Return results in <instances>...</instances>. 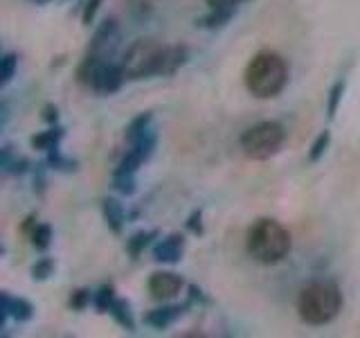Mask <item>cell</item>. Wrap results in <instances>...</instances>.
Segmentation results:
<instances>
[{
	"label": "cell",
	"instance_id": "6da1fadb",
	"mask_svg": "<svg viewBox=\"0 0 360 338\" xmlns=\"http://www.w3.org/2000/svg\"><path fill=\"white\" fill-rule=\"evenodd\" d=\"M288 84V63L277 52H259L245 68V88L259 99H273Z\"/></svg>",
	"mask_w": 360,
	"mask_h": 338
},
{
	"label": "cell",
	"instance_id": "7a4b0ae2",
	"mask_svg": "<svg viewBox=\"0 0 360 338\" xmlns=\"http://www.w3.org/2000/svg\"><path fill=\"white\" fill-rule=\"evenodd\" d=\"M292 248V237L286 225L275 219H259L248 232V253L259 264L273 266L284 262Z\"/></svg>",
	"mask_w": 360,
	"mask_h": 338
},
{
	"label": "cell",
	"instance_id": "3957f363",
	"mask_svg": "<svg viewBox=\"0 0 360 338\" xmlns=\"http://www.w3.org/2000/svg\"><path fill=\"white\" fill-rule=\"evenodd\" d=\"M342 309V293L331 282H313L304 287L297 298L300 318L307 325H326L331 323Z\"/></svg>",
	"mask_w": 360,
	"mask_h": 338
},
{
	"label": "cell",
	"instance_id": "277c9868",
	"mask_svg": "<svg viewBox=\"0 0 360 338\" xmlns=\"http://www.w3.org/2000/svg\"><path fill=\"white\" fill-rule=\"evenodd\" d=\"M165 56H167V45L153 39H138L124 52L120 63L124 68L127 79L140 82V79H149V77H162Z\"/></svg>",
	"mask_w": 360,
	"mask_h": 338
},
{
	"label": "cell",
	"instance_id": "5b68a950",
	"mask_svg": "<svg viewBox=\"0 0 360 338\" xmlns=\"http://www.w3.org/2000/svg\"><path fill=\"white\" fill-rule=\"evenodd\" d=\"M77 82L93 88L95 93L112 95V93H117V90H122L124 82H127V75H124L122 63L110 61L106 56L86 52L82 63L77 65Z\"/></svg>",
	"mask_w": 360,
	"mask_h": 338
},
{
	"label": "cell",
	"instance_id": "8992f818",
	"mask_svg": "<svg viewBox=\"0 0 360 338\" xmlns=\"http://www.w3.org/2000/svg\"><path fill=\"white\" fill-rule=\"evenodd\" d=\"M239 144L250 161H270V158L284 149L286 129L273 120L259 122L241 135Z\"/></svg>",
	"mask_w": 360,
	"mask_h": 338
},
{
	"label": "cell",
	"instance_id": "52a82bcc",
	"mask_svg": "<svg viewBox=\"0 0 360 338\" xmlns=\"http://www.w3.org/2000/svg\"><path fill=\"white\" fill-rule=\"evenodd\" d=\"M120 23L112 18V16H106L104 20L99 23V25L95 27V34L93 39H90L88 43V52L90 54H99V56H106V59H110V54L115 52L117 43H120Z\"/></svg>",
	"mask_w": 360,
	"mask_h": 338
},
{
	"label": "cell",
	"instance_id": "ba28073f",
	"mask_svg": "<svg viewBox=\"0 0 360 338\" xmlns=\"http://www.w3.org/2000/svg\"><path fill=\"white\" fill-rule=\"evenodd\" d=\"M183 287H185V280L178 273H174V270H155L149 277V282H146V289H149L151 298L160 302L174 300L178 293L183 291Z\"/></svg>",
	"mask_w": 360,
	"mask_h": 338
},
{
	"label": "cell",
	"instance_id": "9c48e42d",
	"mask_svg": "<svg viewBox=\"0 0 360 338\" xmlns=\"http://www.w3.org/2000/svg\"><path fill=\"white\" fill-rule=\"evenodd\" d=\"M191 307L189 302L185 304H165V307H158L144 313V325H149L151 330L162 332L167 327H172L174 323H178L185 315V311Z\"/></svg>",
	"mask_w": 360,
	"mask_h": 338
},
{
	"label": "cell",
	"instance_id": "30bf717a",
	"mask_svg": "<svg viewBox=\"0 0 360 338\" xmlns=\"http://www.w3.org/2000/svg\"><path fill=\"white\" fill-rule=\"evenodd\" d=\"M185 253V237L183 234H167L153 246V259L160 264H178Z\"/></svg>",
	"mask_w": 360,
	"mask_h": 338
},
{
	"label": "cell",
	"instance_id": "8fae6325",
	"mask_svg": "<svg viewBox=\"0 0 360 338\" xmlns=\"http://www.w3.org/2000/svg\"><path fill=\"white\" fill-rule=\"evenodd\" d=\"M101 217L106 221V228L112 232V234H122L124 232V225H127L129 217H127V210L124 206L112 196H106L101 201Z\"/></svg>",
	"mask_w": 360,
	"mask_h": 338
},
{
	"label": "cell",
	"instance_id": "7c38bea8",
	"mask_svg": "<svg viewBox=\"0 0 360 338\" xmlns=\"http://www.w3.org/2000/svg\"><path fill=\"white\" fill-rule=\"evenodd\" d=\"M65 138V129L61 124H50V129L39 131L37 135H32V146L37 151H52V149H59L61 140Z\"/></svg>",
	"mask_w": 360,
	"mask_h": 338
},
{
	"label": "cell",
	"instance_id": "4fadbf2b",
	"mask_svg": "<svg viewBox=\"0 0 360 338\" xmlns=\"http://www.w3.org/2000/svg\"><path fill=\"white\" fill-rule=\"evenodd\" d=\"M108 313L112 315V320H115L122 330L127 332H135V318H133V309H131V302L127 298H115L110 304Z\"/></svg>",
	"mask_w": 360,
	"mask_h": 338
},
{
	"label": "cell",
	"instance_id": "5bb4252c",
	"mask_svg": "<svg viewBox=\"0 0 360 338\" xmlns=\"http://www.w3.org/2000/svg\"><path fill=\"white\" fill-rule=\"evenodd\" d=\"M236 16V9H225V7H210V14L198 18V27L202 30H221Z\"/></svg>",
	"mask_w": 360,
	"mask_h": 338
},
{
	"label": "cell",
	"instance_id": "9a60e30c",
	"mask_svg": "<svg viewBox=\"0 0 360 338\" xmlns=\"http://www.w3.org/2000/svg\"><path fill=\"white\" fill-rule=\"evenodd\" d=\"M189 59V50L185 45H167V56H165V73L162 77L176 75Z\"/></svg>",
	"mask_w": 360,
	"mask_h": 338
},
{
	"label": "cell",
	"instance_id": "2e32d148",
	"mask_svg": "<svg viewBox=\"0 0 360 338\" xmlns=\"http://www.w3.org/2000/svg\"><path fill=\"white\" fill-rule=\"evenodd\" d=\"M34 304L27 300V298H16V296H9V302H7V313L9 318H14L18 323H27L34 318Z\"/></svg>",
	"mask_w": 360,
	"mask_h": 338
},
{
	"label": "cell",
	"instance_id": "e0dca14e",
	"mask_svg": "<svg viewBox=\"0 0 360 338\" xmlns=\"http://www.w3.org/2000/svg\"><path fill=\"white\" fill-rule=\"evenodd\" d=\"M158 234H160L158 230H140V232H135L131 239L127 242V253H129V257L138 259L146 251V248L153 244V239H155Z\"/></svg>",
	"mask_w": 360,
	"mask_h": 338
},
{
	"label": "cell",
	"instance_id": "ac0fdd59",
	"mask_svg": "<svg viewBox=\"0 0 360 338\" xmlns=\"http://www.w3.org/2000/svg\"><path fill=\"white\" fill-rule=\"evenodd\" d=\"M30 239H32V244H34V248H37V251H41V253L48 251V248L52 246V239H54L52 225L37 221V223H34V228L30 230Z\"/></svg>",
	"mask_w": 360,
	"mask_h": 338
},
{
	"label": "cell",
	"instance_id": "d6986e66",
	"mask_svg": "<svg viewBox=\"0 0 360 338\" xmlns=\"http://www.w3.org/2000/svg\"><path fill=\"white\" fill-rule=\"evenodd\" d=\"M345 90H347V79H338V82L331 86L329 90V97H326V118L333 120L340 111V101L345 97Z\"/></svg>",
	"mask_w": 360,
	"mask_h": 338
},
{
	"label": "cell",
	"instance_id": "ffe728a7",
	"mask_svg": "<svg viewBox=\"0 0 360 338\" xmlns=\"http://www.w3.org/2000/svg\"><path fill=\"white\" fill-rule=\"evenodd\" d=\"M117 298V293H115V287L112 284H101L97 291H93V307L97 309V313H108L110 309V304L112 300Z\"/></svg>",
	"mask_w": 360,
	"mask_h": 338
},
{
	"label": "cell",
	"instance_id": "44dd1931",
	"mask_svg": "<svg viewBox=\"0 0 360 338\" xmlns=\"http://www.w3.org/2000/svg\"><path fill=\"white\" fill-rule=\"evenodd\" d=\"M151 127H153V113H151V111L140 113V115H138V118H133L131 124L127 127V140L131 142V140H135V138H140V135L146 133Z\"/></svg>",
	"mask_w": 360,
	"mask_h": 338
},
{
	"label": "cell",
	"instance_id": "7402d4cb",
	"mask_svg": "<svg viewBox=\"0 0 360 338\" xmlns=\"http://www.w3.org/2000/svg\"><path fill=\"white\" fill-rule=\"evenodd\" d=\"M16 70H18V56L14 52L0 54V88L7 86L16 77Z\"/></svg>",
	"mask_w": 360,
	"mask_h": 338
},
{
	"label": "cell",
	"instance_id": "603a6c76",
	"mask_svg": "<svg viewBox=\"0 0 360 338\" xmlns=\"http://www.w3.org/2000/svg\"><path fill=\"white\" fill-rule=\"evenodd\" d=\"M45 165L56 169V172H75L77 169V163L72 158H68L65 154H61V149H52L45 156Z\"/></svg>",
	"mask_w": 360,
	"mask_h": 338
},
{
	"label": "cell",
	"instance_id": "cb8c5ba5",
	"mask_svg": "<svg viewBox=\"0 0 360 338\" xmlns=\"http://www.w3.org/2000/svg\"><path fill=\"white\" fill-rule=\"evenodd\" d=\"M56 270V262L52 257H39L37 262L32 264V280L34 282H45L54 275Z\"/></svg>",
	"mask_w": 360,
	"mask_h": 338
},
{
	"label": "cell",
	"instance_id": "d4e9b609",
	"mask_svg": "<svg viewBox=\"0 0 360 338\" xmlns=\"http://www.w3.org/2000/svg\"><path fill=\"white\" fill-rule=\"evenodd\" d=\"M329 144H331V133H329V129H324L318 135V138L313 140V144H311V149H309V163L322 161V156L326 154V149H329Z\"/></svg>",
	"mask_w": 360,
	"mask_h": 338
},
{
	"label": "cell",
	"instance_id": "484cf974",
	"mask_svg": "<svg viewBox=\"0 0 360 338\" xmlns=\"http://www.w3.org/2000/svg\"><path fill=\"white\" fill-rule=\"evenodd\" d=\"M112 187L122 196H131L138 189V180H135V174H112Z\"/></svg>",
	"mask_w": 360,
	"mask_h": 338
},
{
	"label": "cell",
	"instance_id": "4316f807",
	"mask_svg": "<svg viewBox=\"0 0 360 338\" xmlns=\"http://www.w3.org/2000/svg\"><path fill=\"white\" fill-rule=\"evenodd\" d=\"M90 302H93V291L90 289H75L70 293V300H68L72 311H84Z\"/></svg>",
	"mask_w": 360,
	"mask_h": 338
},
{
	"label": "cell",
	"instance_id": "83f0119b",
	"mask_svg": "<svg viewBox=\"0 0 360 338\" xmlns=\"http://www.w3.org/2000/svg\"><path fill=\"white\" fill-rule=\"evenodd\" d=\"M3 169L7 174H11V176H18V174H25V172H30V161L27 158H16V156H7V161L3 163Z\"/></svg>",
	"mask_w": 360,
	"mask_h": 338
},
{
	"label": "cell",
	"instance_id": "f1b7e54d",
	"mask_svg": "<svg viewBox=\"0 0 360 338\" xmlns=\"http://www.w3.org/2000/svg\"><path fill=\"white\" fill-rule=\"evenodd\" d=\"M185 228L191 232V234H196V237H202L205 234V225H202V210H194L187 217L185 221Z\"/></svg>",
	"mask_w": 360,
	"mask_h": 338
},
{
	"label": "cell",
	"instance_id": "f546056e",
	"mask_svg": "<svg viewBox=\"0 0 360 338\" xmlns=\"http://www.w3.org/2000/svg\"><path fill=\"white\" fill-rule=\"evenodd\" d=\"M129 14L138 20H144L146 16L151 14V7L146 0H129Z\"/></svg>",
	"mask_w": 360,
	"mask_h": 338
},
{
	"label": "cell",
	"instance_id": "4dcf8cb0",
	"mask_svg": "<svg viewBox=\"0 0 360 338\" xmlns=\"http://www.w3.org/2000/svg\"><path fill=\"white\" fill-rule=\"evenodd\" d=\"M101 3H104V0H86L84 14H82L84 25H93V23H95V16H97V11H99V7H101Z\"/></svg>",
	"mask_w": 360,
	"mask_h": 338
},
{
	"label": "cell",
	"instance_id": "1f68e13d",
	"mask_svg": "<svg viewBox=\"0 0 360 338\" xmlns=\"http://www.w3.org/2000/svg\"><path fill=\"white\" fill-rule=\"evenodd\" d=\"M41 118H43V122H48V124H59L61 111L56 104H45L43 111H41Z\"/></svg>",
	"mask_w": 360,
	"mask_h": 338
},
{
	"label": "cell",
	"instance_id": "d6a6232c",
	"mask_svg": "<svg viewBox=\"0 0 360 338\" xmlns=\"http://www.w3.org/2000/svg\"><path fill=\"white\" fill-rule=\"evenodd\" d=\"M187 291H189V304H210V298L205 296V293L200 291V287H196V284H189L187 287Z\"/></svg>",
	"mask_w": 360,
	"mask_h": 338
},
{
	"label": "cell",
	"instance_id": "836d02e7",
	"mask_svg": "<svg viewBox=\"0 0 360 338\" xmlns=\"http://www.w3.org/2000/svg\"><path fill=\"white\" fill-rule=\"evenodd\" d=\"M207 7H225V9H239L243 3H250V0H205Z\"/></svg>",
	"mask_w": 360,
	"mask_h": 338
},
{
	"label": "cell",
	"instance_id": "e575fe53",
	"mask_svg": "<svg viewBox=\"0 0 360 338\" xmlns=\"http://www.w3.org/2000/svg\"><path fill=\"white\" fill-rule=\"evenodd\" d=\"M7 302H9V296L7 293H0V330L5 327L9 313H7Z\"/></svg>",
	"mask_w": 360,
	"mask_h": 338
},
{
	"label": "cell",
	"instance_id": "d590c367",
	"mask_svg": "<svg viewBox=\"0 0 360 338\" xmlns=\"http://www.w3.org/2000/svg\"><path fill=\"white\" fill-rule=\"evenodd\" d=\"M34 185H37V187H34V189H37V194H41V192L45 189V174L39 172V169H37V174H34Z\"/></svg>",
	"mask_w": 360,
	"mask_h": 338
},
{
	"label": "cell",
	"instance_id": "8d00e7d4",
	"mask_svg": "<svg viewBox=\"0 0 360 338\" xmlns=\"http://www.w3.org/2000/svg\"><path fill=\"white\" fill-rule=\"evenodd\" d=\"M9 154H11V149H0V167H3V163L7 161Z\"/></svg>",
	"mask_w": 360,
	"mask_h": 338
},
{
	"label": "cell",
	"instance_id": "74e56055",
	"mask_svg": "<svg viewBox=\"0 0 360 338\" xmlns=\"http://www.w3.org/2000/svg\"><path fill=\"white\" fill-rule=\"evenodd\" d=\"M32 3H37V5H45V3H50V0H32Z\"/></svg>",
	"mask_w": 360,
	"mask_h": 338
},
{
	"label": "cell",
	"instance_id": "f35d334b",
	"mask_svg": "<svg viewBox=\"0 0 360 338\" xmlns=\"http://www.w3.org/2000/svg\"><path fill=\"white\" fill-rule=\"evenodd\" d=\"M5 255V246H3V242H0V257Z\"/></svg>",
	"mask_w": 360,
	"mask_h": 338
},
{
	"label": "cell",
	"instance_id": "ab89813d",
	"mask_svg": "<svg viewBox=\"0 0 360 338\" xmlns=\"http://www.w3.org/2000/svg\"><path fill=\"white\" fill-rule=\"evenodd\" d=\"M3 108H5V106L0 104V122H3V115H5V113H3Z\"/></svg>",
	"mask_w": 360,
	"mask_h": 338
}]
</instances>
